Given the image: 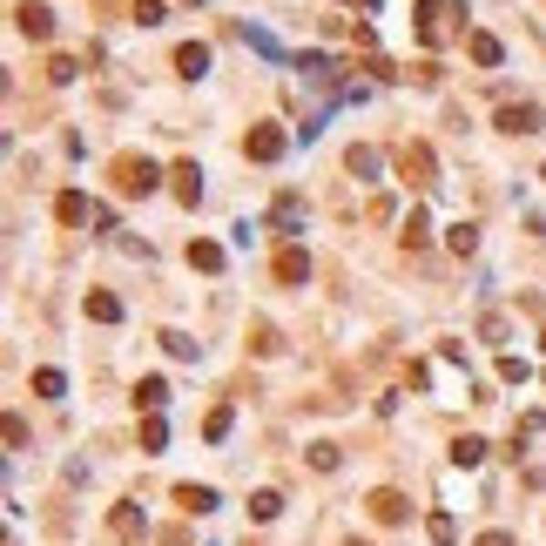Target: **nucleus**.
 I'll list each match as a JSON object with an SVG mask.
<instances>
[{
	"instance_id": "obj_1",
	"label": "nucleus",
	"mask_w": 546,
	"mask_h": 546,
	"mask_svg": "<svg viewBox=\"0 0 546 546\" xmlns=\"http://www.w3.org/2000/svg\"><path fill=\"white\" fill-rule=\"evenodd\" d=\"M108 176H115V190H122V196H149V190L162 182V169L149 162V156H115Z\"/></svg>"
},
{
	"instance_id": "obj_2",
	"label": "nucleus",
	"mask_w": 546,
	"mask_h": 546,
	"mask_svg": "<svg viewBox=\"0 0 546 546\" xmlns=\"http://www.w3.org/2000/svg\"><path fill=\"white\" fill-rule=\"evenodd\" d=\"M398 176L412 182V190H438V162H432V149H425V142H405V149H398Z\"/></svg>"
},
{
	"instance_id": "obj_3",
	"label": "nucleus",
	"mask_w": 546,
	"mask_h": 546,
	"mask_svg": "<svg viewBox=\"0 0 546 546\" xmlns=\"http://www.w3.org/2000/svg\"><path fill=\"white\" fill-rule=\"evenodd\" d=\"M452 21H466V7H446V0H418V34H425V41H446V27Z\"/></svg>"
},
{
	"instance_id": "obj_4",
	"label": "nucleus",
	"mask_w": 546,
	"mask_h": 546,
	"mask_svg": "<svg viewBox=\"0 0 546 546\" xmlns=\"http://www.w3.org/2000/svg\"><path fill=\"white\" fill-rule=\"evenodd\" d=\"M365 513L378 520V526H398L405 513H412V500H405L398 486H378V492H371V500H365Z\"/></svg>"
},
{
	"instance_id": "obj_5",
	"label": "nucleus",
	"mask_w": 546,
	"mask_h": 546,
	"mask_svg": "<svg viewBox=\"0 0 546 546\" xmlns=\"http://www.w3.org/2000/svg\"><path fill=\"white\" fill-rule=\"evenodd\" d=\"M14 27H21L27 41H47V34H55V14H47V0H21V7H14Z\"/></svg>"
},
{
	"instance_id": "obj_6",
	"label": "nucleus",
	"mask_w": 546,
	"mask_h": 546,
	"mask_svg": "<svg viewBox=\"0 0 546 546\" xmlns=\"http://www.w3.org/2000/svg\"><path fill=\"white\" fill-rule=\"evenodd\" d=\"M243 156H250V162H277V156H283V129H270V122L250 129V135H243Z\"/></svg>"
},
{
	"instance_id": "obj_7",
	"label": "nucleus",
	"mask_w": 546,
	"mask_h": 546,
	"mask_svg": "<svg viewBox=\"0 0 546 546\" xmlns=\"http://www.w3.org/2000/svg\"><path fill=\"white\" fill-rule=\"evenodd\" d=\"M55 223H67V230H81V223H95V202L81 196V190H61L55 196Z\"/></svg>"
},
{
	"instance_id": "obj_8",
	"label": "nucleus",
	"mask_w": 546,
	"mask_h": 546,
	"mask_svg": "<svg viewBox=\"0 0 546 546\" xmlns=\"http://www.w3.org/2000/svg\"><path fill=\"white\" fill-rule=\"evenodd\" d=\"M500 129L506 135H533L540 129V108H533V101H506V108H500Z\"/></svg>"
},
{
	"instance_id": "obj_9",
	"label": "nucleus",
	"mask_w": 546,
	"mask_h": 546,
	"mask_svg": "<svg viewBox=\"0 0 546 546\" xmlns=\"http://www.w3.org/2000/svg\"><path fill=\"white\" fill-rule=\"evenodd\" d=\"M108 540H142V506H135V500H122L108 513Z\"/></svg>"
},
{
	"instance_id": "obj_10",
	"label": "nucleus",
	"mask_w": 546,
	"mask_h": 546,
	"mask_svg": "<svg viewBox=\"0 0 546 546\" xmlns=\"http://www.w3.org/2000/svg\"><path fill=\"white\" fill-rule=\"evenodd\" d=\"M176 75H190V81L210 75V47H202V41H182V47H176Z\"/></svg>"
},
{
	"instance_id": "obj_11",
	"label": "nucleus",
	"mask_w": 546,
	"mask_h": 546,
	"mask_svg": "<svg viewBox=\"0 0 546 546\" xmlns=\"http://www.w3.org/2000/svg\"><path fill=\"white\" fill-rule=\"evenodd\" d=\"M88 317L95 324H122V297H115V290H88Z\"/></svg>"
},
{
	"instance_id": "obj_12",
	"label": "nucleus",
	"mask_w": 546,
	"mask_h": 546,
	"mask_svg": "<svg viewBox=\"0 0 546 546\" xmlns=\"http://www.w3.org/2000/svg\"><path fill=\"white\" fill-rule=\"evenodd\" d=\"M311 277V257L304 250H277V283H304Z\"/></svg>"
},
{
	"instance_id": "obj_13",
	"label": "nucleus",
	"mask_w": 546,
	"mask_h": 546,
	"mask_svg": "<svg viewBox=\"0 0 546 546\" xmlns=\"http://www.w3.org/2000/svg\"><path fill=\"white\" fill-rule=\"evenodd\" d=\"M176 196L190 202V210L202 202V169H196V162H176Z\"/></svg>"
},
{
	"instance_id": "obj_14",
	"label": "nucleus",
	"mask_w": 546,
	"mask_h": 546,
	"mask_svg": "<svg viewBox=\"0 0 546 546\" xmlns=\"http://www.w3.org/2000/svg\"><path fill=\"white\" fill-rule=\"evenodd\" d=\"M176 506L182 513H216V492L210 486H176Z\"/></svg>"
},
{
	"instance_id": "obj_15",
	"label": "nucleus",
	"mask_w": 546,
	"mask_h": 546,
	"mask_svg": "<svg viewBox=\"0 0 546 546\" xmlns=\"http://www.w3.org/2000/svg\"><path fill=\"white\" fill-rule=\"evenodd\" d=\"M452 466H466V472H472V466H486V438H472V432H466V438H452Z\"/></svg>"
},
{
	"instance_id": "obj_16",
	"label": "nucleus",
	"mask_w": 546,
	"mask_h": 546,
	"mask_svg": "<svg viewBox=\"0 0 546 546\" xmlns=\"http://www.w3.org/2000/svg\"><path fill=\"white\" fill-rule=\"evenodd\" d=\"M277 513H283V492H270V486H263V492H250V520H257V526H270Z\"/></svg>"
},
{
	"instance_id": "obj_17",
	"label": "nucleus",
	"mask_w": 546,
	"mask_h": 546,
	"mask_svg": "<svg viewBox=\"0 0 546 546\" xmlns=\"http://www.w3.org/2000/svg\"><path fill=\"white\" fill-rule=\"evenodd\" d=\"M135 405H142V412H162V405H169V378H142V385H135Z\"/></svg>"
},
{
	"instance_id": "obj_18",
	"label": "nucleus",
	"mask_w": 546,
	"mask_h": 546,
	"mask_svg": "<svg viewBox=\"0 0 546 546\" xmlns=\"http://www.w3.org/2000/svg\"><path fill=\"white\" fill-rule=\"evenodd\" d=\"M250 351H257V357H277V351H283L277 324H250Z\"/></svg>"
},
{
	"instance_id": "obj_19",
	"label": "nucleus",
	"mask_w": 546,
	"mask_h": 546,
	"mask_svg": "<svg viewBox=\"0 0 546 546\" xmlns=\"http://www.w3.org/2000/svg\"><path fill=\"white\" fill-rule=\"evenodd\" d=\"M230 425H236V412H230V405H216V412L202 418V438H210V446H223V438H230Z\"/></svg>"
},
{
	"instance_id": "obj_20",
	"label": "nucleus",
	"mask_w": 546,
	"mask_h": 546,
	"mask_svg": "<svg viewBox=\"0 0 546 546\" xmlns=\"http://www.w3.org/2000/svg\"><path fill=\"white\" fill-rule=\"evenodd\" d=\"M466 47H472V61H479V67H500V61H506V47L492 41V34H472Z\"/></svg>"
},
{
	"instance_id": "obj_21",
	"label": "nucleus",
	"mask_w": 546,
	"mask_h": 546,
	"mask_svg": "<svg viewBox=\"0 0 546 546\" xmlns=\"http://www.w3.org/2000/svg\"><path fill=\"white\" fill-rule=\"evenodd\" d=\"M190 270L216 277V270H223V250H216V243H190Z\"/></svg>"
},
{
	"instance_id": "obj_22",
	"label": "nucleus",
	"mask_w": 546,
	"mask_h": 546,
	"mask_svg": "<svg viewBox=\"0 0 546 546\" xmlns=\"http://www.w3.org/2000/svg\"><path fill=\"white\" fill-rule=\"evenodd\" d=\"M446 243L458 250V257H472V250H479V223H452V230H446Z\"/></svg>"
},
{
	"instance_id": "obj_23",
	"label": "nucleus",
	"mask_w": 546,
	"mask_h": 546,
	"mask_svg": "<svg viewBox=\"0 0 546 546\" xmlns=\"http://www.w3.org/2000/svg\"><path fill=\"white\" fill-rule=\"evenodd\" d=\"M169 446V425H162V412H149L142 418V452H162Z\"/></svg>"
},
{
	"instance_id": "obj_24",
	"label": "nucleus",
	"mask_w": 546,
	"mask_h": 546,
	"mask_svg": "<svg viewBox=\"0 0 546 546\" xmlns=\"http://www.w3.org/2000/svg\"><path fill=\"white\" fill-rule=\"evenodd\" d=\"M345 169H351V176H378V149H351V156H345Z\"/></svg>"
},
{
	"instance_id": "obj_25",
	"label": "nucleus",
	"mask_w": 546,
	"mask_h": 546,
	"mask_svg": "<svg viewBox=\"0 0 546 546\" xmlns=\"http://www.w3.org/2000/svg\"><path fill=\"white\" fill-rule=\"evenodd\" d=\"M425 236H432V223H425V210L405 216V250H425Z\"/></svg>"
},
{
	"instance_id": "obj_26",
	"label": "nucleus",
	"mask_w": 546,
	"mask_h": 546,
	"mask_svg": "<svg viewBox=\"0 0 546 546\" xmlns=\"http://www.w3.org/2000/svg\"><path fill=\"white\" fill-rule=\"evenodd\" d=\"M425 533H432L438 546H452V540H458V520H452V513H432V520H425Z\"/></svg>"
},
{
	"instance_id": "obj_27",
	"label": "nucleus",
	"mask_w": 546,
	"mask_h": 546,
	"mask_svg": "<svg viewBox=\"0 0 546 546\" xmlns=\"http://www.w3.org/2000/svg\"><path fill=\"white\" fill-rule=\"evenodd\" d=\"M500 378H506V385H526V378H533V365H526V357H513V351H506V357H500Z\"/></svg>"
},
{
	"instance_id": "obj_28",
	"label": "nucleus",
	"mask_w": 546,
	"mask_h": 546,
	"mask_svg": "<svg viewBox=\"0 0 546 546\" xmlns=\"http://www.w3.org/2000/svg\"><path fill=\"white\" fill-rule=\"evenodd\" d=\"M162 351H169V357H182V365H190V357H196V337H182V331H162Z\"/></svg>"
},
{
	"instance_id": "obj_29",
	"label": "nucleus",
	"mask_w": 546,
	"mask_h": 546,
	"mask_svg": "<svg viewBox=\"0 0 546 546\" xmlns=\"http://www.w3.org/2000/svg\"><path fill=\"white\" fill-rule=\"evenodd\" d=\"M34 391H41V398H61V391H67V378H61V371H34Z\"/></svg>"
},
{
	"instance_id": "obj_30",
	"label": "nucleus",
	"mask_w": 546,
	"mask_h": 546,
	"mask_svg": "<svg viewBox=\"0 0 546 546\" xmlns=\"http://www.w3.org/2000/svg\"><path fill=\"white\" fill-rule=\"evenodd\" d=\"M75 75H81V67L67 61V55H55V61H47V81H55V88H67V81H75Z\"/></svg>"
},
{
	"instance_id": "obj_31",
	"label": "nucleus",
	"mask_w": 546,
	"mask_h": 546,
	"mask_svg": "<svg viewBox=\"0 0 546 546\" xmlns=\"http://www.w3.org/2000/svg\"><path fill=\"white\" fill-rule=\"evenodd\" d=\"M479 337H486V345H506V317L486 311V317H479Z\"/></svg>"
},
{
	"instance_id": "obj_32",
	"label": "nucleus",
	"mask_w": 546,
	"mask_h": 546,
	"mask_svg": "<svg viewBox=\"0 0 546 546\" xmlns=\"http://www.w3.org/2000/svg\"><path fill=\"white\" fill-rule=\"evenodd\" d=\"M311 466L317 472H337V446H331V438H317V446H311Z\"/></svg>"
},
{
	"instance_id": "obj_33",
	"label": "nucleus",
	"mask_w": 546,
	"mask_h": 546,
	"mask_svg": "<svg viewBox=\"0 0 546 546\" xmlns=\"http://www.w3.org/2000/svg\"><path fill=\"white\" fill-rule=\"evenodd\" d=\"M297 210H304V202H297V196H290V190H283V196H277V210H270V216H277V223L290 230V223H297Z\"/></svg>"
},
{
	"instance_id": "obj_34",
	"label": "nucleus",
	"mask_w": 546,
	"mask_h": 546,
	"mask_svg": "<svg viewBox=\"0 0 546 546\" xmlns=\"http://www.w3.org/2000/svg\"><path fill=\"white\" fill-rule=\"evenodd\" d=\"M135 21H142V27H156V21H162V0H135Z\"/></svg>"
},
{
	"instance_id": "obj_35",
	"label": "nucleus",
	"mask_w": 546,
	"mask_h": 546,
	"mask_svg": "<svg viewBox=\"0 0 546 546\" xmlns=\"http://www.w3.org/2000/svg\"><path fill=\"white\" fill-rule=\"evenodd\" d=\"M479 546H513V533H479Z\"/></svg>"
},
{
	"instance_id": "obj_36",
	"label": "nucleus",
	"mask_w": 546,
	"mask_h": 546,
	"mask_svg": "<svg viewBox=\"0 0 546 546\" xmlns=\"http://www.w3.org/2000/svg\"><path fill=\"white\" fill-rule=\"evenodd\" d=\"M357 7H378V0H357Z\"/></svg>"
},
{
	"instance_id": "obj_37",
	"label": "nucleus",
	"mask_w": 546,
	"mask_h": 546,
	"mask_svg": "<svg viewBox=\"0 0 546 546\" xmlns=\"http://www.w3.org/2000/svg\"><path fill=\"white\" fill-rule=\"evenodd\" d=\"M540 351H546V331H540Z\"/></svg>"
},
{
	"instance_id": "obj_38",
	"label": "nucleus",
	"mask_w": 546,
	"mask_h": 546,
	"mask_svg": "<svg viewBox=\"0 0 546 546\" xmlns=\"http://www.w3.org/2000/svg\"><path fill=\"white\" fill-rule=\"evenodd\" d=\"M345 546H365V540H345Z\"/></svg>"
}]
</instances>
